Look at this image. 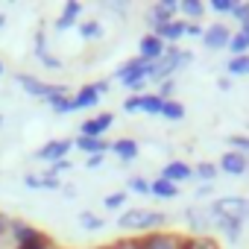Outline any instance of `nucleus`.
Segmentation results:
<instances>
[{"label":"nucleus","instance_id":"obj_10","mask_svg":"<svg viewBox=\"0 0 249 249\" xmlns=\"http://www.w3.org/2000/svg\"><path fill=\"white\" fill-rule=\"evenodd\" d=\"M220 164H223L226 173H243V170H246V159H243L240 153H226Z\"/></svg>","mask_w":249,"mask_h":249},{"label":"nucleus","instance_id":"obj_25","mask_svg":"<svg viewBox=\"0 0 249 249\" xmlns=\"http://www.w3.org/2000/svg\"><path fill=\"white\" fill-rule=\"evenodd\" d=\"M129 188H132V191H138V194H144V191H150V185H147L144 179H138V176H135V179H129Z\"/></svg>","mask_w":249,"mask_h":249},{"label":"nucleus","instance_id":"obj_16","mask_svg":"<svg viewBox=\"0 0 249 249\" xmlns=\"http://www.w3.org/2000/svg\"><path fill=\"white\" fill-rule=\"evenodd\" d=\"M185 27H188V24H164V27H156V33H159V38H170V41H176V38L185 33Z\"/></svg>","mask_w":249,"mask_h":249},{"label":"nucleus","instance_id":"obj_13","mask_svg":"<svg viewBox=\"0 0 249 249\" xmlns=\"http://www.w3.org/2000/svg\"><path fill=\"white\" fill-rule=\"evenodd\" d=\"M111 150H114V156H120V159H135V153H138V144L135 141H129V138H123V141H114L111 144Z\"/></svg>","mask_w":249,"mask_h":249},{"label":"nucleus","instance_id":"obj_36","mask_svg":"<svg viewBox=\"0 0 249 249\" xmlns=\"http://www.w3.org/2000/svg\"><path fill=\"white\" fill-rule=\"evenodd\" d=\"M243 36H246V38H249V21H246V27H243Z\"/></svg>","mask_w":249,"mask_h":249},{"label":"nucleus","instance_id":"obj_33","mask_svg":"<svg viewBox=\"0 0 249 249\" xmlns=\"http://www.w3.org/2000/svg\"><path fill=\"white\" fill-rule=\"evenodd\" d=\"M179 249H199V240H185Z\"/></svg>","mask_w":249,"mask_h":249},{"label":"nucleus","instance_id":"obj_27","mask_svg":"<svg viewBox=\"0 0 249 249\" xmlns=\"http://www.w3.org/2000/svg\"><path fill=\"white\" fill-rule=\"evenodd\" d=\"M82 226H85V229H100V226H103V220H97V217H88V214H82Z\"/></svg>","mask_w":249,"mask_h":249},{"label":"nucleus","instance_id":"obj_17","mask_svg":"<svg viewBox=\"0 0 249 249\" xmlns=\"http://www.w3.org/2000/svg\"><path fill=\"white\" fill-rule=\"evenodd\" d=\"M173 12H176V3H161V6L153 9V18L159 21V27H164V24H170V15Z\"/></svg>","mask_w":249,"mask_h":249},{"label":"nucleus","instance_id":"obj_29","mask_svg":"<svg viewBox=\"0 0 249 249\" xmlns=\"http://www.w3.org/2000/svg\"><path fill=\"white\" fill-rule=\"evenodd\" d=\"M217 12H231V3H229V0H214V3H211Z\"/></svg>","mask_w":249,"mask_h":249},{"label":"nucleus","instance_id":"obj_14","mask_svg":"<svg viewBox=\"0 0 249 249\" xmlns=\"http://www.w3.org/2000/svg\"><path fill=\"white\" fill-rule=\"evenodd\" d=\"M188 176H191V167H188V164H182V161H173V164H167V167H164V176H161V179L176 182V179H188Z\"/></svg>","mask_w":249,"mask_h":249},{"label":"nucleus","instance_id":"obj_1","mask_svg":"<svg viewBox=\"0 0 249 249\" xmlns=\"http://www.w3.org/2000/svg\"><path fill=\"white\" fill-rule=\"evenodd\" d=\"M211 214H214V217H223V220H234V223H240V220L249 217V202L240 199V196L217 199V202L211 205Z\"/></svg>","mask_w":249,"mask_h":249},{"label":"nucleus","instance_id":"obj_20","mask_svg":"<svg viewBox=\"0 0 249 249\" xmlns=\"http://www.w3.org/2000/svg\"><path fill=\"white\" fill-rule=\"evenodd\" d=\"M27 185H33V188H59V179L56 176H30L27 179Z\"/></svg>","mask_w":249,"mask_h":249},{"label":"nucleus","instance_id":"obj_26","mask_svg":"<svg viewBox=\"0 0 249 249\" xmlns=\"http://www.w3.org/2000/svg\"><path fill=\"white\" fill-rule=\"evenodd\" d=\"M231 15L240 21H249V6H231Z\"/></svg>","mask_w":249,"mask_h":249},{"label":"nucleus","instance_id":"obj_35","mask_svg":"<svg viewBox=\"0 0 249 249\" xmlns=\"http://www.w3.org/2000/svg\"><path fill=\"white\" fill-rule=\"evenodd\" d=\"M199 249H217V243H214V240H202Z\"/></svg>","mask_w":249,"mask_h":249},{"label":"nucleus","instance_id":"obj_30","mask_svg":"<svg viewBox=\"0 0 249 249\" xmlns=\"http://www.w3.org/2000/svg\"><path fill=\"white\" fill-rule=\"evenodd\" d=\"M214 173H217V170H214L211 164H202V167H199V176H202V179H214Z\"/></svg>","mask_w":249,"mask_h":249},{"label":"nucleus","instance_id":"obj_5","mask_svg":"<svg viewBox=\"0 0 249 249\" xmlns=\"http://www.w3.org/2000/svg\"><path fill=\"white\" fill-rule=\"evenodd\" d=\"M161 106H164V100H161V97H153V94H150V97H132V100L126 103L129 111H138V108H141V111H153V114H161Z\"/></svg>","mask_w":249,"mask_h":249},{"label":"nucleus","instance_id":"obj_24","mask_svg":"<svg viewBox=\"0 0 249 249\" xmlns=\"http://www.w3.org/2000/svg\"><path fill=\"white\" fill-rule=\"evenodd\" d=\"M182 9H185V12H188L191 18H199V15H202V6L196 3V0H188V3H185Z\"/></svg>","mask_w":249,"mask_h":249},{"label":"nucleus","instance_id":"obj_6","mask_svg":"<svg viewBox=\"0 0 249 249\" xmlns=\"http://www.w3.org/2000/svg\"><path fill=\"white\" fill-rule=\"evenodd\" d=\"M108 126H111V114H100V117L88 120L85 126H82V135H85V138H100Z\"/></svg>","mask_w":249,"mask_h":249},{"label":"nucleus","instance_id":"obj_19","mask_svg":"<svg viewBox=\"0 0 249 249\" xmlns=\"http://www.w3.org/2000/svg\"><path fill=\"white\" fill-rule=\"evenodd\" d=\"M161 114H164V117H170V120H179V117L185 114V108H182L179 103H173V100H164V106H161Z\"/></svg>","mask_w":249,"mask_h":249},{"label":"nucleus","instance_id":"obj_18","mask_svg":"<svg viewBox=\"0 0 249 249\" xmlns=\"http://www.w3.org/2000/svg\"><path fill=\"white\" fill-rule=\"evenodd\" d=\"M150 191H153V194H159V196H176V185H173V182H167V179L153 182V185H150Z\"/></svg>","mask_w":249,"mask_h":249},{"label":"nucleus","instance_id":"obj_28","mask_svg":"<svg viewBox=\"0 0 249 249\" xmlns=\"http://www.w3.org/2000/svg\"><path fill=\"white\" fill-rule=\"evenodd\" d=\"M106 205H108V208H117V205H123V194H111V196L106 199Z\"/></svg>","mask_w":249,"mask_h":249},{"label":"nucleus","instance_id":"obj_7","mask_svg":"<svg viewBox=\"0 0 249 249\" xmlns=\"http://www.w3.org/2000/svg\"><path fill=\"white\" fill-rule=\"evenodd\" d=\"M202 38H205V44H208L211 50H220L223 44H229V33H226V27H220V24H214L208 33H202Z\"/></svg>","mask_w":249,"mask_h":249},{"label":"nucleus","instance_id":"obj_15","mask_svg":"<svg viewBox=\"0 0 249 249\" xmlns=\"http://www.w3.org/2000/svg\"><path fill=\"white\" fill-rule=\"evenodd\" d=\"M21 249H47V240H44V234L27 229V234L21 237Z\"/></svg>","mask_w":249,"mask_h":249},{"label":"nucleus","instance_id":"obj_8","mask_svg":"<svg viewBox=\"0 0 249 249\" xmlns=\"http://www.w3.org/2000/svg\"><path fill=\"white\" fill-rule=\"evenodd\" d=\"M68 150H71V141H53V144H47V147L38 150V159H44V161H56V159H62Z\"/></svg>","mask_w":249,"mask_h":249},{"label":"nucleus","instance_id":"obj_12","mask_svg":"<svg viewBox=\"0 0 249 249\" xmlns=\"http://www.w3.org/2000/svg\"><path fill=\"white\" fill-rule=\"evenodd\" d=\"M76 147H82V150H85V153H91V156H103V153L108 150V144H106L103 138H85V135L76 141Z\"/></svg>","mask_w":249,"mask_h":249},{"label":"nucleus","instance_id":"obj_37","mask_svg":"<svg viewBox=\"0 0 249 249\" xmlns=\"http://www.w3.org/2000/svg\"><path fill=\"white\" fill-rule=\"evenodd\" d=\"M0 231H3V220H0Z\"/></svg>","mask_w":249,"mask_h":249},{"label":"nucleus","instance_id":"obj_3","mask_svg":"<svg viewBox=\"0 0 249 249\" xmlns=\"http://www.w3.org/2000/svg\"><path fill=\"white\" fill-rule=\"evenodd\" d=\"M150 71H153V62H147V59H132L129 65L120 68V79L126 82V85H132V88H138V85H141V76L150 73Z\"/></svg>","mask_w":249,"mask_h":249},{"label":"nucleus","instance_id":"obj_4","mask_svg":"<svg viewBox=\"0 0 249 249\" xmlns=\"http://www.w3.org/2000/svg\"><path fill=\"white\" fill-rule=\"evenodd\" d=\"M18 82H21L27 91H33V94H44L47 100L65 94V88H59V85H41V82H36V79H30V76H18Z\"/></svg>","mask_w":249,"mask_h":249},{"label":"nucleus","instance_id":"obj_21","mask_svg":"<svg viewBox=\"0 0 249 249\" xmlns=\"http://www.w3.org/2000/svg\"><path fill=\"white\" fill-rule=\"evenodd\" d=\"M229 71H231V73H246V71H249V59H246V56L231 59V62H229Z\"/></svg>","mask_w":249,"mask_h":249},{"label":"nucleus","instance_id":"obj_38","mask_svg":"<svg viewBox=\"0 0 249 249\" xmlns=\"http://www.w3.org/2000/svg\"><path fill=\"white\" fill-rule=\"evenodd\" d=\"M0 71H3V68H0Z\"/></svg>","mask_w":249,"mask_h":249},{"label":"nucleus","instance_id":"obj_22","mask_svg":"<svg viewBox=\"0 0 249 249\" xmlns=\"http://www.w3.org/2000/svg\"><path fill=\"white\" fill-rule=\"evenodd\" d=\"M229 44H231V50H234V53H243V50L249 47V38H246V36L240 33V36H234V38H231Z\"/></svg>","mask_w":249,"mask_h":249},{"label":"nucleus","instance_id":"obj_34","mask_svg":"<svg viewBox=\"0 0 249 249\" xmlns=\"http://www.w3.org/2000/svg\"><path fill=\"white\" fill-rule=\"evenodd\" d=\"M185 33H191V36H199L202 30H199V27H194V24H188V27H185Z\"/></svg>","mask_w":249,"mask_h":249},{"label":"nucleus","instance_id":"obj_31","mask_svg":"<svg viewBox=\"0 0 249 249\" xmlns=\"http://www.w3.org/2000/svg\"><path fill=\"white\" fill-rule=\"evenodd\" d=\"M231 144H234V147H240V150H249V138H243V135H234V138H231Z\"/></svg>","mask_w":249,"mask_h":249},{"label":"nucleus","instance_id":"obj_9","mask_svg":"<svg viewBox=\"0 0 249 249\" xmlns=\"http://www.w3.org/2000/svg\"><path fill=\"white\" fill-rule=\"evenodd\" d=\"M161 50H164V41H161L159 36H147V38H141V53H144L147 62L156 59V56H161Z\"/></svg>","mask_w":249,"mask_h":249},{"label":"nucleus","instance_id":"obj_32","mask_svg":"<svg viewBox=\"0 0 249 249\" xmlns=\"http://www.w3.org/2000/svg\"><path fill=\"white\" fill-rule=\"evenodd\" d=\"M100 164H103V156H91L88 159V167H100Z\"/></svg>","mask_w":249,"mask_h":249},{"label":"nucleus","instance_id":"obj_2","mask_svg":"<svg viewBox=\"0 0 249 249\" xmlns=\"http://www.w3.org/2000/svg\"><path fill=\"white\" fill-rule=\"evenodd\" d=\"M161 223H164V214L159 211H126L120 217V229H150Z\"/></svg>","mask_w":249,"mask_h":249},{"label":"nucleus","instance_id":"obj_11","mask_svg":"<svg viewBox=\"0 0 249 249\" xmlns=\"http://www.w3.org/2000/svg\"><path fill=\"white\" fill-rule=\"evenodd\" d=\"M138 249H179L173 237H164V234H153L147 237L144 243H138Z\"/></svg>","mask_w":249,"mask_h":249},{"label":"nucleus","instance_id":"obj_23","mask_svg":"<svg viewBox=\"0 0 249 249\" xmlns=\"http://www.w3.org/2000/svg\"><path fill=\"white\" fill-rule=\"evenodd\" d=\"M76 15H79V6H76V3H71V6H65V15H62V21H59V27H65V24H68V21H73Z\"/></svg>","mask_w":249,"mask_h":249}]
</instances>
